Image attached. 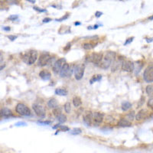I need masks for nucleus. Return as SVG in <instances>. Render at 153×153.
Segmentation results:
<instances>
[{"instance_id": "f257e3e1", "label": "nucleus", "mask_w": 153, "mask_h": 153, "mask_svg": "<svg viewBox=\"0 0 153 153\" xmlns=\"http://www.w3.org/2000/svg\"><path fill=\"white\" fill-rule=\"evenodd\" d=\"M116 52L114 51H108L107 54L103 56V59L100 63V67L102 69L107 70L112 65V62L116 60Z\"/></svg>"}, {"instance_id": "7ed1b4c3", "label": "nucleus", "mask_w": 153, "mask_h": 153, "mask_svg": "<svg viewBox=\"0 0 153 153\" xmlns=\"http://www.w3.org/2000/svg\"><path fill=\"white\" fill-rule=\"evenodd\" d=\"M16 111L18 114L22 116H28L31 115L30 109L22 103H18L16 107Z\"/></svg>"}, {"instance_id": "6ab92c4d", "label": "nucleus", "mask_w": 153, "mask_h": 153, "mask_svg": "<svg viewBox=\"0 0 153 153\" xmlns=\"http://www.w3.org/2000/svg\"><path fill=\"white\" fill-rule=\"evenodd\" d=\"M131 108H132V103L128 102V101H124V102L122 103V105H121V109H122V110L124 111V112L128 111L129 110H130Z\"/></svg>"}, {"instance_id": "2f4dec72", "label": "nucleus", "mask_w": 153, "mask_h": 153, "mask_svg": "<svg viewBox=\"0 0 153 153\" xmlns=\"http://www.w3.org/2000/svg\"><path fill=\"white\" fill-rule=\"evenodd\" d=\"M147 106L149 107V108H151L152 110H153V97L150 98V99L148 100Z\"/></svg>"}, {"instance_id": "dca6fc26", "label": "nucleus", "mask_w": 153, "mask_h": 153, "mask_svg": "<svg viewBox=\"0 0 153 153\" xmlns=\"http://www.w3.org/2000/svg\"><path fill=\"white\" fill-rule=\"evenodd\" d=\"M39 77H40L43 80L47 81V80H49L51 79V74L50 72L48 71V70H42L40 73H39Z\"/></svg>"}, {"instance_id": "49530a36", "label": "nucleus", "mask_w": 153, "mask_h": 153, "mask_svg": "<svg viewBox=\"0 0 153 153\" xmlns=\"http://www.w3.org/2000/svg\"><path fill=\"white\" fill-rule=\"evenodd\" d=\"M67 18H68V17H62L61 19H56V21H62V20H64V19H66Z\"/></svg>"}, {"instance_id": "4c0bfd02", "label": "nucleus", "mask_w": 153, "mask_h": 153, "mask_svg": "<svg viewBox=\"0 0 153 153\" xmlns=\"http://www.w3.org/2000/svg\"><path fill=\"white\" fill-rule=\"evenodd\" d=\"M33 9L35 10H36V11H38V12H47L46 9H39V8H38V7H33Z\"/></svg>"}, {"instance_id": "ea45409f", "label": "nucleus", "mask_w": 153, "mask_h": 153, "mask_svg": "<svg viewBox=\"0 0 153 153\" xmlns=\"http://www.w3.org/2000/svg\"><path fill=\"white\" fill-rule=\"evenodd\" d=\"M51 21V19H50V18H46V19H45L43 20V22L44 23H48V22H49V21Z\"/></svg>"}, {"instance_id": "1a4fd4ad", "label": "nucleus", "mask_w": 153, "mask_h": 153, "mask_svg": "<svg viewBox=\"0 0 153 153\" xmlns=\"http://www.w3.org/2000/svg\"><path fill=\"white\" fill-rule=\"evenodd\" d=\"M121 70L125 72H132L135 70V64L131 60H124L121 64Z\"/></svg>"}, {"instance_id": "a18cd8bd", "label": "nucleus", "mask_w": 153, "mask_h": 153, "mask_svg": "<svg viewBox=\"0 0 153 153\" xmlns=\"http://www.w3.org/2000/svg\"><path fill=\"white\" fill-rule=\"evenodd\" d=\"M146 41H147L148 43L152 42V41H153V38H147V39H146Z\"/></svg>"}, {"instance_id": "3c124183", "label": "nucleus", "mask_w": 153, "mask_h": 153, "mask_svg": "<svg viewBox=\"0 0 153 153\" xmlns=\"http://www.w3.org/2000/svg\"><path fill=\"white\" fill-rule=\"evenodd\" d=\"M149 19L150 20H153V16L152 17H149Z\"/></svg>"}, {"instance_id": "20e7f679", "label": "nucleus", "mask_w": 153, "mask_h": 153, "mask_svg": "<svg viewBox=\"0 0 153 153\" xmlns=\"http://www.w3.org/2000/svg\"><path fill=\"white\" fill-rule=\"evenodd\" d=\"M103 58V54L102 53H95L93 52L92 54H89L88 56L87 57V59L86 60L88 61V62L93 63L94 64H100V63L101 62V60Z\"/></svg>"}, {"instance_id": "f3484780", "label": "nucleus", "mask_w": 153, "mask_h": 153, "mask_svg": "<svg viewBox=\"0 0 153 153\" xmlns=\"http://www.w3.org/2000/svg\"><path fill=\"white\" fill-rule=\"evenodd\" d=\"M0 116L2 117H9V116H12V112L7 107H4L0 110Z\"/></svg>"}, {"instance_id": "6e6552de", "label": "nucleus", "mask_w": 153, "mask_h": 153, "mask_svg": "<svg viewBox=\"0 0 153 153\" xmlns=\"http://www.w3.org/2000/svg\"><path fill=\"white\" fill-rule=\"evenodd\" d=\"M32 109H33L34 112H35V114L37 115L38 117L45 118V115H46V111L42 106L38 104V103H34V104H32Z\"/></svg>"}, {"instance_id": "c03bdc74", "label": "nucleus", "mask_w": 153, "mask_h": 153, "mask_svg": "<svg viewBox=\"0 0 153 153\" xmlns=\"http://www.w3.org/2000/svg\"><path fill=\"white\" fill-rule=\"evenodd\" d=\"M2 61H3V55L0 52V63H2Z\"/></svg>"}, {"instance_id": "5701e85b", "label": "nucleus", "mask_w": 153, "mask_h": 153, "mask_svg": "<svg viewBox=\"0 0 153 153\" xmlns=\"http://www.w3.org/2000/svg\"><path fill=\"white\" fill-rule=\"evenodd\" d=\"M101 79H102V75H100V74L93 75V77H92V78L90 79V83L91 84H93V83H95V82L100 81Z\"/></svg>"}, {"instance_id": "7c9ffc66", "label": "nucleus", "mask_w": 153, "mask_h": 153, "mask_svg": "<svg viewBox=\"0 0 153 153\" xmlns=\"http://www.w3.org/2000/svg\"><path fill=\"white\" fill-rule=\"evenodd\" d=\"M105 120H106V122H107V123L111 124V123H112L113 121H114V118H112V116H107V117H106V119H105Z\"/></svg>"}, {"instance_id": "c9c22d12", "label": "nucleus", "mask_w": 153, "mask_h": 153, "mask_svg": "<svg viewBox=\"0 0 153 153\" xmlns=\"http://www.w3.org/2000/svg\"><path fill=\"white\" fill-rule=\"evenodd\" d=\"M15 126H27V123L25 122H17V123H16Z\"/></svg>"}, {"instance_id": "09e8293b", "label": "nucleus", "mask_w": 153, "mask_h": 153, "mask_svg": "<svg viewBox=\"0 0 153 153\" xmlns=\"http://www.w3.org/2000/svg\"><path fill=\"white\" fill-rule=\"evenodd\" d=\"M74 25H80V22H75V23H74Z\"/></svg>"}, {"instance_id": "9b49d317", "label": "nucleus", "mask_w": 153, "mask_h": 153, "mask_svg": "<svg viewBox=\"0 0 153 153\" xmlns=\"http://www.w3.org/2000/svg\"><path fill=\"white\" fill-rule=\"evenodd\" d=\"M51 58L50 54L48 53H43L40 55L38 58V65L39 67H45L48 65V61L50 60V58Z\"/></svg>"}, {"instance_id": "aec40b11", "label": "nucleus", "mask_w": 153, "mask_h": 153, "mask_svg": "<svg viewBox=\"0 0 153 153\" xmlns=\"http://www.w3.org/2000/svg\"><path fill=\"white\" fill-rule=\"evenodd\" d=\"M53 129H54V130L58 129L57 132H68V131H69V130H70V129L68 128V126H61V125H60V124L56 125V126L53 127Z\"/></svg>"}, {"instance_id": "f704fd0d", "label": "nucleus", "mask_w": 153, "mask_h": 153, "mask_svg": "<svg viewBox=\"0 0 153 153\" xmlns=\"http://www.w3.org/2000/svg\"><path fill=\"white\" fill-rule=\"evenodd\" d=\"M134 39V37H132V38H128L127 40H126V41H125L124 43V45L126 46V45H129V44H130L131 42H132V41H133Z\"/></svg>"}, {"instance_id": "a19ab883", "label": "nucleus", "mask_w": 153, "mask_h": 153, "mask_svg": "<svg viewBox=\"0 0 153 153\" xmlns=\"http://www.w3.org/2000/svg\"><path fill=\"white\" fill-rule=\"evenodd\" d=\"M102 15H103V13H102V12H97L95 13V16H96V17H97V18L100 17V16H102Z\"/></svg>"}, {"instance_id": "f8f14e48", "label": "nucleus", "mask_w": 153, "mask_h": 153, "mask_svg": "<svg viewBox=\"0 0 153 153\" xmlns=\"http://www.w3.org/2000/svg\"><path fill=\"white\" fill-rule=\"evenodd\" d=\"M104 120V114L102 112H95L93 113V122L95 124H101Z\"/></svg>"}, {"instance_id": "b1692460", "label": "nucleus", "mask_w": 153, "mask_h": 153, "mask_svg": "<svg viewBox=\"0 0 153 153\" xmlns=\"http://www.w3.org/2000/svg\"><path fill=\"white\" fill-rule=\"evenodd\" d=\"M57 119H58V122H60V123H64V122H66L67 120H68L66 115L62 114V113L60 115H59L58 116H57Z\"/></svg>"}, {"instance_id": "bb28decb", "label": "nucleus", "mask_w": 153, "mask_h": 153, "mask_svg": "<svg viewBox=\"0 0 153 153\" xmlns=\"http://www.w3.org/2000/svg\"><path fill=\"white\" fill-rule=\"evenodd\" d=\"M145 91H146V93H147L148 95L150 96V97H152L153 96V85H148L147 87H146Z\"/></svg>"}, {"instance_id": "cd10ccee", "label": "nucleus", "mask_w": 153, "mask_h": 153, "mask_svg": "<svg viewBox=\"0 0 153 153\" xmlns=\"http://www.w3.org/2000/svg\"><path fill=\"white\" fill-rule=\"evenodd\" d=\"M61 113H62V112H61V109L60 107H57L53 109V114H54V116H56V117L61 114Z\"/></svg>"}, {"instance_id": "c85d7f7f", "label": "nucleus", "mask_w": 153, "mask_h": 153, "mask_svg": "<svg viewBox=\"0 0 153 153\" xmlns=\"http://www.w3.org/2000/svg\"><path fill=\"white\" fill-rule=\"evenodd\" d=\"M135 116H135V112L132 110L126 115V119L128 120H130V121H132V120H134V118H135Z\"/></svg>"}, {"instance_id": "58836bf2", "label": "nucleus", "mask_w": 153, "mask_h": 153, "mask_svg": "<svg viewBox=\"0 0 153 153\" xmlns=\"http://www.w3.org/2000/svg\"><path fill=\"white\" fill-rule=\"evenodd\" d=\"M8 38L9 39V40H11L12 41H13L17 38V36H16V35H9Z\"/></svg>"}, {"instance_id": "412c9836", "label": "nucleus", "mask_w": 153, "mask_h": 153, "mask_svg": "<svg viewBox=\"0 0 153 153\" xmlns=\"http://www.w3.org/2000/svg\"><path fill=\"white\" fill-rule=\"evenodd\" d=\"M68 90L64 88H58L55 90V94L59 96H67L68 95Z\"/></svg>"}, {"instance_id": "4be33fe9", "label": "nucleus", "mask_w": 153, "mask_h": 153, "mask_svg": "<svg viewBox=\"0 0 153 153\" xmlns=\"http://www.w3.org/2000/svg\"><path fill=\"white\" fill-rule=\"evenodd\" d=\"M72 102H73V104H74V106L75 107H79L82 105L81 99H80L79 97H74V98H73Z\"/></svg>"}, {"instance_id": "393cba45", "label": "nucleus", "mask_w": 153, "mask_h": 153, "mask_svg": "<svg viewBox=\"0 0 153 153\" xmlns=\"http://www.w3.org/2000/svg\"><path fill=\"white\" fill-rule=\"evenodd\" d=\"M95 45H93L92 43H85L83 45V48L85 49L87 51H90L91 49H93V48H95Z\"/></svg>"}, {"instance_id": "a878e982", "label": "nucleus", "mask_w": 153, "mask_h": 153, "mask_svg": "<svg viewBox=\"0 0 153 153\" xmlns=\"http://www.w3.org/2000/svg\"><path fill=\"white\" fill-rule=\"evenodd\" d=\"M64 111H65L66 113H68V114L70 113V111H71V105H70V102H67V103L64 104Z\"/></svg>"}, {"instance_id": "72a5a7b5", "label": "nucleus", "mask_w": 153, "mask_h": 153, "mask_svg": "<svg viewBox=\"0 0 153 153\" xmlns=\"http://www.w3.org/2000/svg\"><path fill=\"white\" fill-rule=\"evenodd\" d=\"M38 123L41 125H50L51 123V121H38Z\"/></svg>"}, {"instance_id": "473e14b6", "label": "nucleus", "mask_w": 153, "mask_h": 153, "mask_svg": "<svg viewBox=\"0 0 153 153\" xmlns=\"http://www.w3.org/2000/svg\"><path fill=\"white\" fill-rule=\"evenodd\" d=\"M7 2H8L9 5H14V4H18V2L19 0H6Z\"/></svg>"}, {"instance_id": "0eeeda50", "label": "nucleus", "mask_w": 153, "mask_h": 153, "mask_svg": "<svg viewBox=\"0 0 153 153\" xmlns=\"http://www.w3.org/2000/svg\"><path fill=\"white\" fill-rule=\"evenodd\" d=\"M73 72H74V68H70L69 64L65 63L61 68V70H60L59 74L61 78H70V77H71Z\"/></svg>"}, {"instance_id": "8fccbe9b", "label": "nucleus", "mask_w": 153, "mask_h": 153, "mask_svg": "<svg viewBox=\"0 0 153 153\" xmlns=\"http://www.w3.org/2000/svg\"><path fill=\"white\" fill-rule=\"evenodd\" d=\"M6 0H0V2H1V3H3V2H6Z\"/></svg>"}, {"instance_id": "ddd939ff", "label": "nucleus", "mask_w": 153, "mask_h": 153, "mask_svg": "<svg viewBox=\"0 0 153 153\" xmlns=\"http://www.w3.org/2000/svg\"><path fill=\"white\" fill-rule=\"evenodd\" d=\"M83 122L85 123L86 126H90L92 124V122H93V113H91L90 112H87L83 114Z\"/></svg>"}, {"instance_id": "f03ea898", "label": "nucleus", "mask_w": 153, "mask_h": 153, "mask_svg": "<svg viewBox=\"0 0 153 153\" xmlns=\"http://www.w3.org/2000/svg\"><path fill=\"white\" fill-rule=\"evenodd\" d=\"M38 59V54L37 51L35 50L29 51L28 52L25 53L22 57V60L24 62L28 65L35 64Z\"/></svg>"}, {"instance_id": "79ce46f5", "label": "nucleus", "mask_w": 153, "mask_h": 153, "mask_svg": "<svg viewBox=\"0 0 153 153\" xmlns=\"http://www.w3.org/2000/svg\"><path fill=\"white\" fill-rule=\"evenodd\" d=\"M6 68V64H2V63H0V70H2V69H4Z\"/></svg>"}, {"instance_id": "2eb2a0df", "label": "nucleus", "mask_w": 153, "mask_h": 153, "mask_svg": "<svg viewBox=\"0 0 153 153\" xmlns=\"http://www.w3.org/2000/svg\"><path fill=\"white\" fill-rule=\"evenodd\" d=\"M117 126H120V127H130L132 126V122L127 119H120L119 120L118 123H117Z\"/></svg>"}, {"instance_id": "37998d69", "label": "nucleus", "mask_w": 153, "mask_h": 153, "mask_svg": "<svg viewBox=\"0 0 153 153\" xmlns=\"http://www.w3.org/2000/svg\"><path fill=\"white\" fill-rule=\"evenodd\" d=\"M2 29L4 30V31H9L11 30V28H10V27H9V26H6V27H3L2 28Z\"/></svg>"}, {"instance_id": "9d476101", "label": "nucleus", "mask_w": 153, "mask_h": 153, "mask_svg": "<svg viewBox=\"0 0 153 153\" xmlns=\"http://www.w3.org/2000/svg\"><path fill=\"white\" fill-rule=\"evenodd\" d=\"M65 63H66L65 58H62L57 60L52 66V70L53 71H54V73H55V74H59V73H60V70H61V68H62V67L64 66V64H65Z\"/></svg>"}, {"instance_id": "c756f323", "label": "nucleus", "mask_w": 153, "mask_h": 153, "mask_svg": "<svg viewBox=\"0 0 153 153\" xmlns=\"http://www.w3.org/2000/svg\"><path fill=\"white\" fill-rule=\"evenodd\" d=\"M82 130L80 128H75L70 131V134H72V135H79V134H80Z\"/></svg>"}, {"instance_id": "4468645a", "label": "nucleus", "mask_w": 153, "mask_h": 153, "mask_svg": "<svg viewBox=\"0 0 153 153\" xmlns=\"http://www.w3.org/2000/svg\"><path fill=\"white\" fill-rule=\"evenodd\" d=\"M147 116H148L147 110L142 109V110L139 111V112H138L137 114L136 115V116H135V118H136V120H137V121H142V120H145V119L147 117Z\"/></svg>"}, {"instance_id": "423d86ee", "label": "nucleus", "mask_w": 153, "mask_h": 153, "mask_svg": "<svg viewBox=\"0 0 153 153\" xmlns=\"http://www.w3.org/2000/svg\"><path fill=\"white\" fill-rule=\"evenodd\" d=\"M84 70H85V65L83 64H80L76 65L74 68L75 79L78 80H81L83 75H84Z\"/></svg>"}, {"instance_id": "e433bc0d", "label": "nucleus", "mask_w": 153, "mask_h": 153, "mask_svg": "<svg viewBox=\"0 0 153 153\" xmlns=\"http://www.w3.org/2000/svg\"><path fill=\"white\" fill-rule=\"evenodd\" d=\"M18 18H19V16H18L17 15H12V16H11L9 17V19L12 20V21H16Z\"/></svg>"}, {"instance_id": "39448f33", "label": "nucleus", "mask_w": 153, "mask_h": 153, "mask_svg": "<svg viewBox=\"0 0 153 153\" xmlns=\"http://www.w3.org/2000/svg\"><path fill=\"white\" fill-rule=\"evenodd\" d=\"M143 79L146 83L153 82V65H149L145 68L143 73Z\"/></svg>"}, {"instance_id": "a211bd4d", "label": "nucleus", "mask_w": 153, "mask_h": 153, "mask_svg": "<svg viewBox=\"0 0 153 153\" xmlns=\"http://www.w3.org/2000/svg\"><path fill=\"white\" fill-rule=\"evenodd\" d=\"M48 107L51 109H54L55 107H58V103L57 100L55 98H51L48 101Z\"/></svg>"}, {"instance_id": "de8ad7c7", "label": "nucleus", "mask_w": 153, "mask_h": 153, "mask_svg": "<svg viewBox=\"0 0 153 153\" xmlns=\"http://www.w3.org/2000/svg\"><path fill=\"white\" fill-rule=\"evenodd\" d=\"M98 27H99V25H94V26H93V29H97Z\"/></svg>"}]
</instances>
